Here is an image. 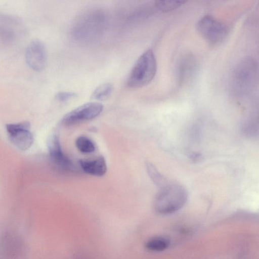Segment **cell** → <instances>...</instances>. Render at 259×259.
I'll list each match as a JSON object with an SVG mask.
<instances>
[{
	"label": "cell",
	"instance_id": "cell-1",
	"mask_svg": "<svg viewBox=\"0 0 259 259\" xmlns=\"http://www.w3.org/2000/svg\"><path fill=\"white\" fill-rule=\"evenodd\" d=\"M187 199L188 193L184 187L167 182L159 188L154 200V208L159 213L170 214L182 208Z\"/></svg>",
	"mask_w": 259,
	"mask_h": 259
},
{
	"label": "cell",
	"instance_id": "cell-2",
	"mask_svg": "<svg viewBox=\"0 0 259 259\" xmlns=\"http://www.w3.org/2000/svg\"><path fill=\"white\" fill-rule=\"evenodd\" d=\"M156 69L155 55L149 49L142 54L136 62L128 76V85L134 88L147 85L154 77Z\"/></svg>",
	"mask_w": 259,
	"mask_h": 259
},
{
	"label": "cell",
	"instance_id": "cell-3",
	"mask_svg": "<svg viewBox=\"0 0 259 259\" xmlns=\"http://www.w3.org/2000/svg\"><path fill=\"white\" fill-rule=\"evenodd\" d=\"M257 78V66L251 58L243 59L236 69L234 73L235 87L241 93H247L255 85Z\"/></svg>",
	"mask_w": 259,
	"mask_h": 259
},
{
	"label": "cell",
	"instance_id": "cell-4",
	"mask_svg": "<svg viewBox=\"0 0 259 259\" xmlns=\"http://www.w3.org/2000/svg\"><path fill=\"white\" fill-rule=\"evenodd\" d=\"M199 34L210 45L221 44L226 37L228 30L226 26L211 15H205L196 24Z\"/></svg>",
	"mask_w": 259,
	"mask_h": 259
},
{
	"label": "cell",
	"instance_id": "cell-5",
	"mask_svg": "<svg viewBox=\"0 0 259 259\" xmlns=\"http://www.w3.org/2000/svg\"><path fill=\"white\" fill-rule=\"evenodd\" d=\"M6 128L11 142L18 149L25 151L32 145L33 137L29 122L7 124Z\"/></svg>",
	"mask_w": 259,
	"mask_h": 259
},
{
	"label": "cell",
	"instance_id": "cell-6",
	"mask_svg": "<svg viewBox=\"0 0 259 259\" xmlns=\"http://www.w3.org/2000/svg\"><path fill=\"white\" fill-rule=\"evenodd\" d=\"M103 108V105L98 103H85L66 114L62 122L68 125L94 118L101 113Z\"/></svg>",
	"mask_w": 259,
	"mask_h": 259
},
{
	"label": "cell",
	"instance_id": "cell-7",
	"mask_svg": "<svg viewBox=\"0 0 259 259\" xmlns=\"http://www.w3.org/2000/svg\"><path fill=\"white\" fill-rule=\"evenodd\" d=\"M25 59L30 68L35 71L42 70L47 64V52L44 44L39 40H32L27 46Z\"/></svg>",
	"mask_w": 259,
	"mask_h": 259
},
{
	"label": "cell",
	"instance_id": "cell-8",
	"mask_svg": "<svg viewBox=\"0 0 259 259\" xmlns=\"http://www.w3.org/2000/svg\"><path fill=\"white\" fill-rule=\"evenodd\" d=\"M99 12H93L82 17L73 28V34L77 37H87L97 32L104 22V17Z\"/></svg>",
	"mask_w": 259,
	"mask_h": 259
},
{
	"label": "cell",
	"instance_id": "cell-9",
	"mask_svg": "<svg viewBox=\"0 0 259 259\" xmlns=\"http://www.w3.org/2000/svg\"><path fill=\"white\" fill-rule=\"evenodd\" d=\"M49 156L55 166L60 170L74 171L75 168L71 161L62 151L57 135H53L48 143Z\"/></svg>",
	"mask_w": 259,
	"mask_h": 259
},
{
	"label": "cell",
	"instance_id": "cell-10",
	"mask_svg": "<svg viewBox=\"0 0 259 259\" xmlns=\"http://www.w3.org/2000/svg\"><path fill=\"white\" fill-rule=\"evenodd\" d=\"M79 162L81 169L90 175L101 177L106 172L107 165L103 156L93 159H81Z\"/></svg>",
	"mask_w": 259,
	"mask_h": 259
},
{
	"label": "cell",
	"instance_id": "cell-11",
	"mask_svg": "<svg viewBox=\"0 0 259 259\" xmlns=\"http://www.w3.org/2000/svg\"><path fill=\"white\" fill-rule=\"evenodd\" d=\"M19 22L9 16L0 17V34L6 38H13L19 29Z\"/></svg>",
	"mask_w": 259,
	"mask_h": 259
},
{
	"label": "cell",
	"instance_id": "cell-12",
	"mask_svg": "<svg viewBox=\"0 0 259 259\" xmlns=\"http://www.w3.org/2000/svg\"><path fill=\"white\" fill-rule=\"evenodd\" d=\"M169 241L163 237H155L149 239L145 244V247L153 251H161L168 248Z\"/></svg>",
	"mask_w": 259,
	"mask_h": 259
},
{
	"label": "cell",
	"instance_id": "cell-13",
	"mask_svg": "<svg viewBox=\"0 0 259 259\" xmlns=\"http://www.w3.org/2000/svg\"><path fill=\"white\" fill-rule=\"evenodd\" d=\"M188 0H155L157 8L162 12L172 11L184 4Z\"/></svg>",
	"mask_w": 259,
	"mask_h": 259
},
{
	"label": "cell",
	"instance_id": "cell-14",
	"mask_svg": "<svg viewBox=\"0 0 259 259\" xmlns=\"http://www.w3.org/2000/svg\"><path fill=\"white\" fill-rule=\"evenodd\" d=\"M147 172L153 182L159 188L167 183L166 179L158 171L155 166L149 162L146 164Z\"/></svg>",
	"mask_w": 259,
	"mask_h": 259
},
{
	"label": "cell",
	"instance_id": "cell-15",
	"mask_svg": "<svg viewBox=\"0 0 259 259\" xmlns=\"http://www.w3.org/2000/svg\"><path fill=\"white\" fill-rule=\"evenodd\" d=\"M113 90L112 84L106 83L98 86L92 94V98L102 101L107 99L111 94Z\"/></svg>",
	"mask_w": 259,
	"mask_h": 259
},
{
	"label": "cell",
	"instance_id": "cell-16",
	"mask_svg": "<svg viewBox=\"0 0 259 259\" xmlns=\"http://www.w3.org/2000/svg\"><path fill=\"white\" fill-rule=\"evenodd\" d=\"M75 145L79 151L83 153H90L95 150L94 143L88 138L79 137L75 141Z\"/></svg>",
	"mask_w": 259,
	"mask_h": 259
},
{
	"label": "cell",
	"instance_id": "cell-17",
	"mask_svg": "<svg viewBox=\"0 0 259 259\" xmlns=\"http://www.w3.org/2000/svg\"><path fill=\"white\" fill-rule=\"evenodd\" d=\"M76 94L72 92H60L56 95L57 100L61 102L66 101L76 96Z\"/></svg>",
	"mask_w": 259,
	"mask_h": 259
},
{
	"label": "cell",
	"instance_id": "cell-18",
	"mask_svg": "<svg viewBox=\"0 0 259 259\" xmlns=\"http://www.w3.org/2000/svg\"><path fill=\"white\" fill-rule=\"evenodd\" d=\"M190 158L193 161L199 160L201 158V155L200 154L198 153H193L191 155Z\"/></svg>",
	"mask_w": 259,
	"mask_h": 259
}]
</instances>
